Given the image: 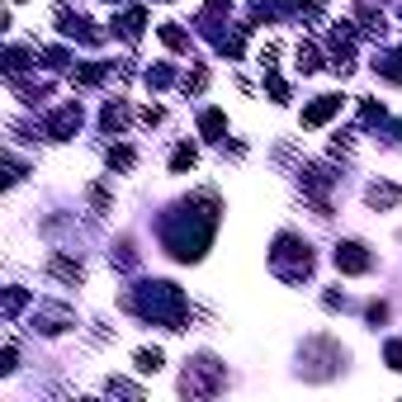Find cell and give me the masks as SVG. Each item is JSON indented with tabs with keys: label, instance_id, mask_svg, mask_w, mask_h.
Listing matches in <instances>:
<instances>
[{
	"label": "cell",
	"instance_id": "1",
	"mask_svg": "<svg viewBox=\"0 0 402 402\" xmlns=\"http://www.w3.org/2000/svg\"><path fill=\"white\" fill-rule=\"evenodd\" d=\"M369 265H374V261H369V251H365L360 241H341V246H336V270H346V274H365Z\"/></svg>",
	"mask_w": 402,
	"mask_h": 402
},
{
	"label": "cell",
	"instance_id": "2",
	"mask_svg": "<svg viewBox=\"0 0 402 402\" xmlns=\"http://www.w3.org/2000/svg\"><path fill=\"white\" fill-rule=\"evenodd\" d=\"M336 109H341V100H336V95H322L317 105H308V109H303V123H308V128H317V123H326V119H331Z\"/></svg>",
	"mask_w": 402,
	"mask_h": 402
},
{
	"label": "cell",
	"instance_id": "3",
	"mask_svg": "<svg viewBox=\"0 0 402 402\" xmlns=\"http://www.w3.org/2000/svg\"><path fill=\"white\" fill-rule=\"evenodd\" d=\"M369 204H383V209H393V204H398V189H393V185H369Z\"/></svg>",
	"mask_w": 402,
	"mask_h": 402
},
{
	"label": "cell",
	"instance_id": "4",
	"mask_svg": "<svg viewBox=\"0 0 402 402\" xmlns=\"http://www.w3.org/2000/svg\"><path fill=\"white\" fill-rule=\"evenodd\" d=\"M137 369H142V374H157L161 369V350H137Z\"/></svg>",
	"mask_w": 402,
	"mask_h": 402
},
{
	"label": "cell",
	"instance_id": "5",
	"mask_svg": "<svg viewBox=\"0 0 402 402\" xmlns=\"http://www.w3.org/2000/svg\"><path fill=\"white\" fill-rule=\"evenodd\" d=\"M109 166L128 171V166H133V152H128V147H114V152H109Z\"/></svg>",
	"mask_w": 402,
	"mask_h": 402
},
{
	"label": "cell",
	"instance_id": "6",
	"mask_svg": "<svg viewBox=\"0 0 402 402\" xmlns=\"http://www.w3.org/2000/svg\"><path fill=\"white\" fill-rule=\"evenodd\" d=\"M204 133H209V137L222 133V114H218V109H209V114H204Z\"/></svg>",
	"mask_w": 402,
	"mask_h": 402
},
{
	"label": "cell",
	"instance_id": "7",
	"mask_svg": "<svg viewBox=\"0 0 402 402\" xmlns=\"http://www.w3.org/2000/svg\"><path fill=\"white\" fill-rule=\"evenodd\" d=\"M171 166H175V171H185V166H194V147H180V152L171 157Z\"/></svg>",
	"mask_w": 402,
	"mask_h": 402
},
{
	"label": "cell",
	"instance_id": "8",
	"mask_svg": "<svg viewBox=\"0 0 402 402\" xmlns=\"http://www.w3.org/2000/svg\"><path fill=\"white\" fill-rule=\"evenodd\" d=\"M388 365H393V369H402V341H393V346H388Z\"/></svg>",
	"mask_w": 402,
	"mask_h": 402
},
{
	"label": "cell",
	"instance_id": "9",
	"mask_svg": "<svg viewBox=\"0 0 402 402\" xmlns=\"http://www.w3.org/2000/svg\"><path fill=\"white\" fill-rule=\"evenodd\" d=\"M398 133H402V123H398Z\"/></svg>",
	"mask_w": 402,
	"mask_h": 402
}]
</instances>
